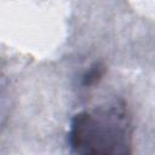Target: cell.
<instances>
[{"mask_svg":"<svg viewBox=\"0 0 155 155\" xmlns=\"http://www.w3.org/2000/svg\"><path fill=\"white\" fill-rule=\"evenodd\" d=\"M105 71L104 65L101 62H96L84 75H82V85L84 86H92L101 81Z\"/></svg>","mask_w":155,"mask_h":155,"instance_id":"cell-2","label":"cell"},{"mask_svg":"<svg viewBox=\"0 0 155 155\" xmlns=\"http://www.w3.org/2000/svg\"><path fill=\"white\" fill-rule=\"evenodd\" d=\"M68 139L76 155H132V127L127 109L115 103L75 114Z\"/></svg>","mask_w":155,"mask_h":155,"instance_id":"cell-1","label":"cell"}]
</instances>
